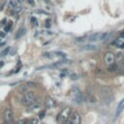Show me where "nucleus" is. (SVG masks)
I'll list each match as a JSON object with an SVG mask.
<instances>
[{
  "label": "nucleus",
  "mask_w": 124,
  "mask_h": 124,
  "mask_svg": "<svg viewBox=\"0 0 124 124\" xmlns=\"http://www.w3.org/2000/svg\"><path fill=\"white\" fill-rule=\"evenodd\" d=\"M104 60H105V63L110 66L111 64L114 63V61H115V54L111 51H108L105 53V56H104Z\"/></svg>",
  "instance_id": "obj_4"
},
{
  "label": "nucleus",
  "mask_w": 124,
  "mask_h": 124,
  "mask_svg": "<svg viewBox=\"0 0 124 124\" xmlns=\"http://www.w3.org/2000/svg\"><path fill=\"white\" fill-rule=\"evenodd\" d=\"M4 66V61H0V68Z\"/></svg>",
  "instance_id": "obj_30"
},
{
  "label": "nucleus",
  "mask_w": 124,
  "mask_h": 124,
  "mask_svg": "<svg viewBox=\"0 0 124 124\" xmlns=\"http://www.w3.org/2000/svg\"><path fill=\"white\" fill-rule=\"evenodd\" d=\"M76 41H77V42H81V41H82V42H83V41H84V39H83V38H77V39H76Z\"/></svg>",
  "instance_id": "obj_29"
},
{
  "label": "nucleus",
  "mask_w": 124,
  "mask_h": 124,
  "mask_svg": "<svg viewBox=\"0 0 124 124\" xmlns=\"http://www.w3.org/2000/svg\"><path fill=\"white\" fill-rule=\"evenodd\" d=\"M27 91H28V86L26 85V83H25V84H21V85L19 86V92H20V93L24 94V93H26Z\"/></svg>",
  "instance_id": "obj_9"
},
{
  "label": "nucleus",
  "mask_w": 124,
  "mask_h": 124,
  "mask_svg": "<svg viewBox=\"0 0 124 124\" xmlns=\"http://www.w3.org/2000/svg\"><path fill=\"white\" fill-rule=\"evenodd\" d=\"M73 101L77 104H82L83 102V95L79 89H74L73 92Z\"/></svg>",
  "instance_id": "obj_5"
},
{
  "label": "nucleus",
  "mask_w": 124,
  "mask_h": 124,
  "mask_svg": "<svg viewBox=\"0 0 124 124\" xmlns=\"http://www.w3.org/2000/svg\"><path fill=\"white\" fill-rule=\"evenodd\" d=\"M49 22H50V21H49V20H48V21H46V26H47V27H49V26H50Z\"/></svg>",
  "instance_id": "obj_28"
},
{
  "label": "nucleus",
  "mask_w": 124,
  "mask_h": 124,
  "mask_svg": "<svg viewBox=\"0 0 124 124\" xmlns=\"http://www.w3.org/2000/svg\"><path fill=\"white\" fill-rule=\"evenodd\" d=\"M70 119L73 121L74 124H81V116H80V113L77 111H74L71 113Z\"/></svg>",
  "instance_id": "obj_8"
},
{
  "label": "nucleus",
  "mask_w": 124,
  "mask_h": 124,
  "mask_svg": "<svg viewBox=\"0 0 124 124\" xmlns=\"http://www.w3.org/2000/svg\"><path fill=\"white\" fill-rule=\"evenodd\" d=\"M24 33H25V29H24V28H21V30L18 31V33H17V35H16V39L21 38L22 35H24Z\"/></svg>",
  "instance_id": "obj_13"
},
{
  "label": "nucleus",
  "mask_w": 124,
  "mask_h": 124,
  "mask_svg": "<svg viewBox=\"0 0 124 124\" xmlns=\"http://www.w3.org/2000/svg\"><path fill=\"white\" fill-rule=\"evenodd\" d=\"M4 120L6 124H13V120H14V113L13 110L10 108H6L4 110Z\"/></svg>",
  "instance_id": "obj_3"
},
{
  "label": "nucleus",
  "mask_w": 124,
  "mask_h": 124,
  "mask_svg": "<svg viewBox=\"0 0 124 124\" xmlns=\"http://www.w3.org/2000/svg\"><path fill=\"white\" fill-rule=\"evenodd\" d=\"M9 51H10V48L9 47H7L2 52H1V54H0V55H1V56H6L8 53H9Z\"/></svg>",
  "instance_id": "obj_18"
},
{
  "label": "nucleus",
  "mask_w": 124,
  "mask_h": 124,
  "mask_svg": "<svg viewBox=\"0 0 124 124\" xmlns=\"http://www.w3.org/2000/svg\"><path fill=\"white\" fill-rule=\"evenodd\" d=\"M71 113H72V110L70 108H65V109L62 110L60 111V113L57 115V120L63 123L64 121H66L70 118Z\"/></svg>",
  "instance_id": "obj_2"
},
{
  "label": "nucleus",
  "mask_w": 124,
  "mask_h": 124,
  "mask_svg": "<svg viewBox=\"0 0 124 124\" xmlns=\"http://www.w3.org/2000/svg\"><path fill=\"white\" fill-rule=\"evenodd\" d=\"M77 79H78V78H77L76 75H73V76H72V80H77Z\"/></svg>",
  "instance_id": "obj_32"
},
{
  "label": "nucleus",
  "mask_w": 124,
  "mask_h": 124,
  "mask_svg": "<svg viewBox=\"0 0 124 124\" xmlns=\"http://www.w3.org/2000/svg\"><path fill=\"white\" fill-rule=\"evenodd\" d=\"M114 46H116L117 48H124V35H120L119 37H117L113 43H112Z\"/></svg>",
  "instance_id": "obj_7"
},
{
  "label": "nucleus",
  "mask_w": 124,
  "mask_h": 124,
  "mask_svg": "<svg viewBox=\"0 0 124 124\" xmlns=\"http://www.w3.org/2000/svg\"><path fill=\"white\" fill-rule=\"evenodd\" d=\"M5 44H6V43H5V42H4V43H1V44H0V47H3V46H4V45H5Z\"/></svg>",
  "instance_id": "obj_33"
},
{
  "label": "nucleus",
  "mask_w": 124,
  "mask_h": 124,
  "mask_svg": "<svg viewBox=\"0 0 124 124\" xmlns=\"http://www.w3.org/2000/svg\"><path fill=\"white\" fill-rule=\"evenodd\" d=\"M35 102V94L32 91H27L26 93L23 94L21 98V104L25 107H29L31 104Z\"/></svg>",
  "instance_id": "obj_1"
},
{
  "label": "nucleus",
  "mask_w": 124,
  "mask_h": 124,
  "mask_svg": "<svg viewBox=\"0 0 124 124\" xmlns=\"http://www.w3.org/2000/svg\"><path fill=\"white\" fill-rule=\"evenodd\" d=\"M95 74H96V75H102V74H103V70L100 69V68H97V69L95 70Z\"/></svg>",
  "instance_id": "obj_24"
},
{
  "label": "nucleus",
  "mask_w": 124,
  "mask_h": 124,
  "mask_svg": "<svg viewBox=\"0 0 124 124\" xmlns=\"http://www.w3.org/2000/svg\"><path fill=\"white\" fill-rule=\"evenodd\" d=\"M117 70H118V66H117L115 63H113V64H111V65H110V66L108 67V71L110 72V73H114V72H116Z\"/></svg>",
  "instance_id": "obj_12"
},
{
  "label": "nucleus",
  "mask_w": 124,
  "mask_h": 124,
  "mask_svg": "<svg viewBox=\"0 0 124 124\" xmlns=\"http://www.w3.org/2000/svg\"><path fill=\"white\" fill-rule=\"evenodd\" d=\"M12 25H13V22H12V21H10V22H9V24H8V25H6V26L4 27V30H5L6 32H8V31L10 30V28L12 27Z\"/></svg>",
  "instance_id": "obj_22"
},
{
  "label": "nucleus",
  "mask_w": 124,
  "mask_h": 124,
  "mask_svg": "<svg viewBox=\"0 0 124 124\" xmlns=\"http://www.w3.org/2000/svg\"><path fill=\"white\" fill-rule=\"evenodd\" d=\"M44 104H45V107L47 109H53L56 107V101L53 98H51L50 96H47L45 98Z\"/></svg>",
  "instance_id": "obj_6"
},
{
  "label": "nucleus",
  "mask_w": 124,
  "mask_h": 124,
  "mask_svg": "<svg viewBox=\"0 0 124 124\" xmlns=\"http://www.w3.org/2000/svg\"><path fill=\"white\" fill-rule=\"evenodd\" d=\"M40 105L39 104H37V103H35V104H31L30 106H29V109L31 110H37V109H40Z\"/></svg>",
  "instance_id": "obj_15"
},
{
  "label": "nucleus",
  "mask_w": 124,
  "mask_h": 124,
  "mask_svg": "<svg viewBox=\"0 0 124 124\" xmlns=\"http://www.w3.org/2000/svg\"><path fill=\"white\" fill-rule=\"evenodd\" d=\"M100 34H93V35H91L89 38H88V40H89V42H93V41H95V40H97V38H98V36H99Z\"/></svg>",
  "instance_id": "obj_16"
},
{
  "label": "nucleus",
  "mask_w": 124,
  "mask_h": 124,
  "mask_svg": "<svg viewBox=\"0 0 124 124\" xmlns=\"http://www.w3.org/2000/svg\"><path fill=\"white\" fill-rule=\"evenodd\" d=\"M63 124H74V123H73V121H72L71 119H68V120L64 121V122H63Z\"/></svg>",
  "instance_id": "obj_25"
},
{
  "label": "nucleus",
  "mask_w": 124,
  "mask_h": 124,
  "mask_svg": "<svg viewBox=\"0 0 124 124\" xmlns=\"http://www.w3.org/2000/svg\"><path fill=\"white\" fill-rule=\"evenodd\" d=\"M122 54H123V53H120V52L117 53V55L115 56V59H116V58H117V59H121V58H122Z\"/></svg>",
  "instance_id": "obj_26"
},
{
  "label": "nucleus",
  "mask_w": 124,
  "mask_h": 124,
  "mask_svg": "<svg viewBox=\"0 0 124 124\" xmlns=\"http://www.w3.org/2000/svg\"><path fill=\"white\" fill-rule=\"evenodd\" d=\"M81 49H83V50H95L96 47L94 45H86V46L82 47Z\"/></svg>",
  "instance_id": "obj_11"
},
{
  "label": "nucleus",
  "mask_w": 124,
  "mask_h": 124,
  "mask_svg": "<svg viewBox=\"0 0 124 124\" xmlns=\"http://www.w3.org/2000/svg\"><path fill=\"white\" fill-rule=\"evenodd\" d=\"M45 115H46V110H41L39 112V119H43L45 117Z\"/></svg>",
  "instance_id": "obj_21"
},
{
  "label": "nucleus",
  "mask_w": 124,
  "mask_h": 124,
  "mask_svg": "<svg viewBox=\"0 0 124 124\" xmlns=\"http://www.w3.org/2000/svg\"><path fill=\"white\" fill-rule=\"evenodd\" d=\"M123 55H124V53H123Z\"/></svg>",
  "instance_id": "obj_34"
},
{
  "label": "nucleus",
  "mask_w": 124,
  "mask_h": 124,
  "mask_svg": "<svg viewBox=\"0 0 124 124\" xmlns=\"http://www.w3.org/2000/svg\"><path fill=\"white\" fill-rule=\"evenodd\" d=\"M28 124H39V118L33 117L30 120H28Z\"/></svg>",
  "instance_id": "obj_14"
},
{
  "label": "nucleus",
  "mask_w": 124,
  "mask_h": 124,
  "mask_svg": "<svg viewBox=\"0 0 124 124\" xmlns=\"http://www.w3.org/2000/svg\"><path fill=\"white\" fill-rule=\"evenodd\" d=\"M0 40H1V39H0Z\"/></svg>",
  "instance_id": "obj_35"
},
{
  "label": "nucleus",
  "mask_w": 124,
  "mask_h": 124,
  "mask_svg": "<svg viewBox=\"0 0 124 124\" xmlns=\"http://www.w3.org/2000/svg\"><path fill=\"white\" fill-rule=\"evenodd\" d=\"M55 54H56L57 56H60V57H62V58H65V57H66V53L62 52V51H57V52H55Z\"/></svg>",
  "instance_id": "obj_20"
},
{
  "label": "nucleus",
  "mask_w": 124,
  "mask_h": 124,
  "mask_svg": "<svg viewBox=\"0 0 124 124\" xmlns=\"http://www.w3.org/2000/svg\"><path fill=\"white\" fill-rule=\"evenodd\" d=\"M124 109V99H122L121 101H120V103L118 104V106H117V110H116V115H118L121 111H122V110Z\"/></svg>",
  "instance_id": "obj_10"
},
{
  "label": "nucleus",
  "mask_w": 124,
  "mask_h": 124,
  "mask_svg": "<svg viewBox=\"0 0 124 124\" xmlns=\"http://www.w3.org/2000/svg\"><path fill=\"white\" fill-rule=\"evenodd\" d=\"M26 85H27L28 87H34V86H36V83H32V82H27V83H26Z\"/></svg>",
  "instance_id": "obj_23"
},
{
  "label": "nucleus",
  "mask_w": 124,
  "mask_h": 124,
  "mask_svg": "<svg viewBox=\"0 0 124 124\" xmlns=\"http://www.w3.org/2000/svg\"><path fill=\"white\" fill-rule=\"evenodd\" d=\"M7 21H6V19H4V20H2L1 21V22H0V26H3V25H5V22H6Z\"/></svg>",
  "instance_id": "obj_27"
},
{
  "label": "nucleus",
  "mask_w": 124,
  "mask_h": 124,
  "mask_svg": "<svg viewBox=\"0 0 124 124\" xmlns=\"http://www.w3.org/2000/svg\"><path fill=\"white\" fill-rule=\"evenodd\" d=\"M43 56L44 57H47V58H52L53 57V53L52 52H44L43 53Z\"/></svg>",
  "instance_id": "obj_19"
},
{
  "label": "nucleus",
  "mask_w": 124,
  "mask_h": 124,
  "mask_svg": "<svg viewBox=\"0 0 124 124\" xmlns=\"http://www.w3.org/2000/svg\"><path fill=\"white\" fill-rule=\"evenodd\" d=\"M5 35H6V34H5L4 32H0V36H1V37H5Z\"/></svg>",
  "instance_id": "obj_31"
},
{
  "label": "nucleus",
  "mask_w": 124,
  "mask_h": 124,
  "mask_svg": "<svg viewBox=\"0 0 124 124\" xmlns=\"http://www.w3.org/2000/svg\"><path fill=\"white\" fill-rule=\"evenodd\" d=\"M28 123V120L25 119V118H22V119H20L16 122V124H27Z\"/></svg>",
  "instance_id": "obj_17"
}]
</instances>
